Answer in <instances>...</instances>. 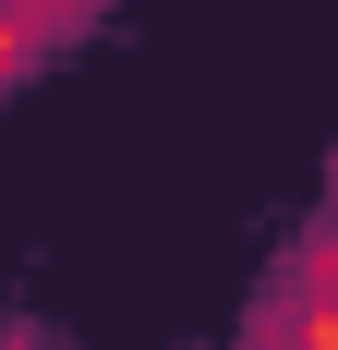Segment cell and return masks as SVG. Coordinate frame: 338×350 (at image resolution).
Segmentation results:
<instances>
[{
  "instance_id": "6da1fadb",
  "label": "cell",
  "mask_w": 338,
  "mask_h": 350,
  "mask_svg": "<svg viewBox=\"0 0 338 350\" xmlns=\"http://www.w3.org/2000/svg\"><path fill=\"white\" fill-rule=\"evenodd\" d=\"M36 36H49V12H36V0H0V72H25Z\"/></svg>"
}]
</instances>
